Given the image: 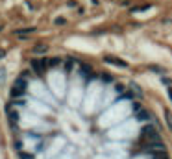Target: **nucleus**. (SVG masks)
Segmentation results:
<instances>
[{"label":"nucleus","mask_w":172,"mask_h":159,"mask_svg":"<svg viewBox=\"0 0 172 159\" xmlns=\"http://www.w3.org/2000/svg\"><path fill=\"white\" fill-rule=\"evenodd\" d=\"M157 131H156V128H154V126H146V128H143L141 130V139L143 141H146V143H150V144H152L156 139H157Z\"/></svg>","instance_id":"1"},{"label":"nucleus","mask_w":172,"mask_h":159,"mask_svg":"<svg viewBox=\"0 0 172 159\" xmlns=\"http://www.w3.org/2000/svg\"><path fill=\"white\" fill-rule=\"evenodd\" d=\"M30 65H31V69H34V72L37 74V76L45 74V67H46V61L45 59H31Z\"/></svg>","instance_id":"2"},{"label":"nucleus","mask_w":172,"mask_h":159,"mask_svg":"<svg viewBox=\"0 0 172 159\" xmlns=\"http://www.w3.org/2000/svg\"><path fill=\"white\" fill-rule=\"evenodd\" d=\"M105 63H113V65H117V67H122V69H126L128 65H126V61H120V59H117V57H105Z\"/></svg>","instance_id":"3"},{"label":"nucleus","mask_w":172,"mask_h":159,"mask_svg":"<svg viewBox=\"0 0 172 159\" xmlns=\"http://www.w3.org/2000/svg\"><path fill=\"white\" fill-rule=\"evenodd\" d=\"M152 155H154V159H168V155H167L165 150H154Z\"/></svg>","instance_id":"4"},{"label":"nucleus","mask_w":172,"mask_h":159,"mask_svg":"<svg viewBox=\"0 0 172 159\" xmlns=\"http://www.w3.org/2000/svg\"><path fill=\"white\" fill-rule=\"evenodd\" d=\"M15 85H17V89H19V91H24V89H26V80H24L22 76H20V78H17Z\"/></svg>","instance_id":"5"},{"label":"nucleus","mask_w":172,"mask_h":159,"mask_svg":"<svg viewBox=\"0 0 172 159\" xmlns=\"http://www.w3.org/2000/svg\"><path fill=\"white\" fill-rule=\"evenodd\" d=\"M34 52H35V54H39V52H46V45H37V46H34Z\"/></svg>","instance_id":"6"},{"label":"nucleus","mask_w":172,"mask_h":159,"mask_svg":"<svg viewBox=\"0 0 172 159\" xmlns=\"http://www.w3.org/2000/svg\"><path fill=\"white\" fill-rule=\"evenodd\" d=\"M137 119H139V120H146V119H148V113H146V111H139V113H137Z\"/></svg>","instance_id":"7"},{"label":"nucleus","mask_w":172,"mask_h":159,"mask_svg":"<svg viewBox=\"0 0 172 159\" xmlns=\"http://www.w3.org/2000/svg\"><path fill=\"white\" fill-rule=\"evenodd\" d=\"M82 70H83V76L91 74V67H87V65H82Z\"/></svg>","instance_id":"8"},{"label":"nucleus","mask_w":172,"mask_h":159,"mask_svg":"<svg viewBox=\"0 0 172 159\" xmlns=\"http://www.w3.org/2000/svg\"><path fill=\"white\" fill-rule=\"evenodd\" d=\"M20 94H22V91H19V89H13L11 91V96L15 98V96H20Z\"/></svg>","instance_id":"9"},{"label":"nucleus","mask_w":172,"mask_h":159,"mask_svg":"<svg viewBox=\"0 0 172 159\" xmlns=\"http://www.w3.org/2000/svg\"><path fill=\"white\" fill-rule=\"evenodd\" d=\"M61 63V59H58V57H54V59H50V65H59Z\"/></svg>","instance_id":"10"},{"label":"nucleus","mask_w":172,"mask_h":159,"mask_svg":"<svg viewBox=\"0 0 172 159\" xmlns=\"http://www.w3.org/2000/svg\"><path fill=\"white\" fill-rule=\"evenodd\" d=\"M20 157H22V159H34V157L28 155V154H20Z\"/></svg>","instance_id":"11"},{"label":"nucleus","mask_w":172,"mask_h":159,"mask_svg":"<svg viewBox=\"0 0 172 159\" xmlns=\"http://www.w3.org/2000/svg\"><path fill=\"white\" fill-rule=\"evenodd\" d=\"M168 96H170V100H172V87H168Z\"/></svg>","instance_id":"12"}]
</instances>
